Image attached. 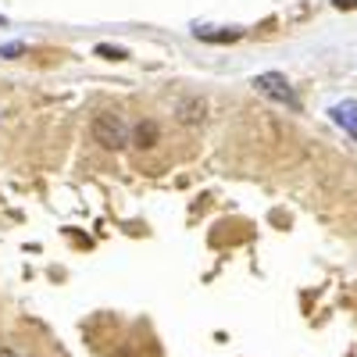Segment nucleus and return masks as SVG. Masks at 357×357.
Returning a JSON list of instances; mask_svg holds the SVG:
<instances>
[{"label": "nucleus", "mask_w": 357, "mask_h": 357, "mask_svg": "<svg viewBox=\"0 0 357 357\" xmlns=\"http://www.w3.org/2000/svg\"><path fill=\"white\" fill-rule=\"evenodd\" d=\"M93 139L104 146V151H122L129 143V126L118 111H100L93 118Z\"/></svg>", "instance_id": "obj_1"}, {"label": "nucleus", "mask_w": 357, "mask_h": 357, "mask_svg": "<svg viewBox=\"0 0 357 357\" xmlns=\"http://www.w3.org/2000/svg\"><path fill=\"white\" fill-rule=\"evenodd\" d=\"M254 86H257V93H264L268 100L286 104L289 111H301V100H296L293 86H289V79H286L282 72H261V75L254 79Z\"/></svg>", "instance_id": "obj_2"}, {"label": "nucleus", "mask_w": 357, "mask_h": 357, "mask_svg": "<svg viewBox=\"0 0 357 357\" xmlns=\"http://www.w3.org/2000/svg\"><path fill=\"white\" fill-rule=\"evenodd\" d=\"M204 111H207V104L200 97H183L178 100V122L197 126V122H204Z\"/></svg>", "instance_id": "obj_3"}, {"label": "nucleus", "mask_w": 357, "mask_h": 357, "mask_svg": "<svg viewBox=\"0 0 357 357\" xmlns=\"http://www.w3.org/2000/svg\"><path fill=\"white\" fill-rule=\"evenodd\" d=\"M333 122H336L340 129H347L350 136H357V104H354V100L336 104V107H333Z\"/></svg>", "instance_id": "obj_4"}, {"label": "nucleus", "mask_w": 357, "mask_h": 357, "mask_svg": "<svg viewBox=\"0 0 357 357\" xmlns=\"http://www.w3.org/2000/svg\"><path fill=\"white\" fill-rule=\"evenodd\" d=\"M158 136H161V129H158V122H151V118L132 129V143H136V146H154Z\"/></svg>", "instance_id": "obj_5"}, {"label": "nucleus", "mask_w": 357, "mask_h": 357, "mask_svg": "<svg viewBox=\"0 0 357 357\" xmlns=\"http://www.w3.org/2000/svg\"><path fill=\"white\" fill-rule=\"evenodd\" d=\"M240 36H243L240 29H225V33H215V29H197V40H204V43H232Z\"/></svg>", "instance_id": "obj_6"}, {"label": "nucleus", "mask_w": 357, "mask_h": 357, "mask_svg": "<svg viewBox=\"0 0 357 357\" xmlns=\"http://www.w3.org/2000/svg\"><path fill=\"white\" fill-rule=\"evenodd\" d=\"M97 54L107 57V61H126V57H129L122 47H111V43H97Z\"/></svg>", "instance_id": "obj_7"}, {"label": "nucleus", "mask_w": 357, "mask_h": 357, "mask_svg": "<svg viewBox=\"0 0 357 357\" xmlns=\"http://www.w3.org/2000/svg\"><path fill=\"white\" fill-rule=\"evenodd\" d=\"M25 50V43H4V47H0V57H18Z\"/></svg>", "instance_id": "obj_8"}, {"label": "nucleus", "mask_w": 357, "mask_h": 357, "mask_svg": "<svg viewBox=\"0 0 357 357\" xmlns=\"http://www.w3.org/2000/svg\"><path fill=\"white\" fill-rule=\"evenodd\" d=\"M336 8H357V0H336Z\"/></svg>", "instance_id": "obj_9"}, {"label": "nucleus", "mask_w": 357, "mask_h": 357, "mask_svg": "<svg viewBox=\"0 0 357 357\" xmlns=\"http://www.w3.org/2000/svg\"><path fill=\"white\" fill-rule=\"evenodd\" d=\"M0 357H18L15 350H0Z\"/></svg>", "instance_id": "obj_10"}, {"label": "nucleus", "mask_w": 357, "mask_h": 357, "mask_svg": "<svg viewBox=\"0 0 357 357\" xmlns=\"http://www.w3.org/2000/svg\"><path fill=\"white\" fill-rule=\"evenodd\" d=\"M0 25H4V18H0Z\"/></svg>", "instance_id": "obj_11"}]
</instances>
